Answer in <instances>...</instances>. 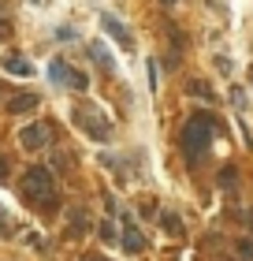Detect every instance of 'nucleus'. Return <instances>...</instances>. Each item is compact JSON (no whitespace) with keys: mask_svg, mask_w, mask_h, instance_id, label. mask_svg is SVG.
<instances>
[{"mask_svg":"<svg viewBox=\"0 0 253 261\" xmlns=\"http://www.w3.org/2000/svg\"><path fill=\"white\" fill-rule=\"evenodd\" d=\"M235 257L238 261H253V239H238L235 243Z\"/></svg>","mask_w":253,"mask_h":261,"instance_id":"nucleus-13","label":"nucleus"},{"mask_svg":"<svg viewBox=\"0 0 253 261\" xmlns=\"http://www.w3.org/2000/svg\"><path fill=\"white\" fill-rule=\"evenodd\" d=\"M116 217H119V224H123V231H119V246H123L127 254H142V250H146V235L134 228L130 213L123 209V213H116Z\"/></svg>","mask_w":253,"mask_h":261,"instance_id":"nucleus-4","label":"nucleus"},{"mask_svg":"<svg viewBox=\"0 0 253 261\" xmlns=\"http://www.w3.org/2000/svg\"><path fill=\"white\" fill-rule=\"evenodd\" d=\"M231 105H235V109H246V93L242 90H231Z\"/></svg>","mask_w":253,"mask_h":261,"instance_id":"nucleus-17","label":"nucleus"},{"mask_svg":"<svg viewBox=\"0 0 253 261\" xmlns=\"http://www.w3.org/2000/svg\"><path fill=\"white\" fill-rule=\"evenodd\" d=\"M56 38H60V41H71V38H75V30H71V27H60Z\"/></svg>","mask_w":253,"mask_h":261,"instance_id":"nucleus-18","label":"nucleus"},{"mask_svg":"<svg viewBox=\"0 0 253 261\" xmlns=\"http://www.w3.org/2000/svg\"><path fill=\"white\" fill-rule=\"evenodd\" d=\"M38 93H15V97L8 101V112L11 116H22V112H30V109H38Z\"/></svg>","mask_w":253,"mask_h":261,"instance_id":"nucleus-8","label":"nucleus"},{"mask_svg":"<svg viewBox=\"0 0 253 261\" xmlns=\"http://www.w3.org/2000/svg\"><path fill=\"white\" fill-rule=\"evenodd\" d=\"M8 34H11L8 30V19H0V38H8Z\"/></svg>","mask_w":253,"mask_h":261,"instance_id":"nucleus-21","label":"nucleus"},{"mask_svg":"<svg viewBox=\"0 0 253 261\" xmlns=\"http://www.w3.org/2000/svg\"><path fill=\"white\" fill-rule=\"evenodd\" d=\"M22 187H26V198L41 209H56V179L49 168H30L22 175Z\"/></svg>","mask_w":253,"mask_h":261,"instance_id":"nucleus-2","label":"nucleus"},{"mask_svg":"<svg viewBox=\"0 0 253 261\" xmlns=\"http://www.w3.org/2000/svg\"><path fill=\"white\" fill-rule=\"evenodd\" d=\"M30 4H41V0H30Z\"/></svg>","mask_w":253,"mask_h":261,"instance_id":"nucleus-25","label":"nucleus"},{"mask_svg":"<svg viewBox=\"0 0 253 261\" xmlns=\"http://www.w3.org/2000/svg\"><path fill=\"white\" fill-rule=\"evenodd\" d=\"M186 90L194 93V97H201V101H216V90H212L205 79H190V86H186Z\"/></svg>","mask_w":253,"mask_h":261,"instance_id":"nucleus-12","label":"nucleus"},{"mask_svg":"<svg viewBox=\"0 0 253 261\" xmlns=\"http://www.w3.org/2000/svg\"><path fill=\"white\" fill-rule=\"evenodd\" d=\"M82 261H104V257H97V254H86V257H82Z\"/></svg>","mask_w":253,"mask_h":261,"instance_id":"nucleus-22","label":"nucleus"},{"mask_svg":"<svg viewBox=\"0 0 253 261\" xmlns=\"http://www.w3.org/2000/svg\"><path fill=\"white\" fill-rule=\"evenodd\" d=\"M235 179H238V172L231 168V164H227V168H220V187H223V191H231Z\"/></svg>","mask_w":253,"mask_h":261,"instance_id":"nucleus-14","label":"nucleus"},{"mask_svg":"<svg viewBox=\"0 0 253 261\" xmlns=\"http://www.w3.org/2000/svg\"><path fill=\"white\" fill-rule=\"evenodd\" d=\"M216 71H220V75H231V60H227V56H216Z\"/></svg>","mask_w":253,"mask_h":261,"instance_id":"nucleus-16","label":"nucleus"},{"mask_svg":"<svg viewBox=\"0 0 253 261\" xmlns=\"http://www.w3.org/2000/svg\"><path fill=\"white\" fill-rule=\"evenodd\" d=\"M160 224H164V231H167V235H175V239H183V235H186V224L179 220L175 213H160Z\"/></svg>","mask_w":253,"mask_h":261,"instance_id":"nucleus-10","label":"nucleus"},{"mask_svg":"<svg viewBox=\"0 0 253 261\" xmlns=\"http://www.w3.org/2000/svg\"><path fill=\"white\" fill-rule=\"evenodd\" d=\"M19 146L26 149V153L49 149V146H52V127H49V123H30V127H22V130H19Z\"/></svg>","mask_w":253,"mask_h":261,"instance_id":"nucleus-3","label":"nucleus"},{"mask_svg":"<svg viewBox=\"0 0 253 261\" xmlns=\"http://www.w3.org/2000/svg\"><path fill=\"white\" fill-rule=\"evenodd\" d=\"M216 123H220V120H216L212 112H194V116L183 123V153H186L190 164L201 161L205 146H209L212 135H216Z\"/></svg>","mask_w":253,"mask_h":261,"instance_id":"nucleus-1","label":"nucleus"},{"mask_svg":"<svg viewBox=\"0 0 253 261\" xmlns=\"http://www.w3.org/2000/svg\"><path fill=\"white\" fill-rule=\"evenodd\" d=\"M0 19H4V0H0Z\"/></svg>","mask_w":253,"mask_h":261,"instance_id":"nucleus-24","label":"nucleus"},{"mask_svg":"<svg viewBox=\"0 0 253 261\" xmlns=\"http://www.w3.org/2000/svg\"><path fill=\"white\" fill-rule=\"evenodd\" d=\"M4 71H8V75H15V79H30V75H34V67L22 60V56H8V60H4Z\"/></svg>","mask_w":253,"mask_h":261,"instance_id":"nucleus-9","label":"nucleus"},{"mask_svg":"<svg viewBox=\"0 0 253 261\" xmlns=\"http://www.w3.org/2000/svg\"><path fill=\"white\" fill-rule=\"evenodd\" d=\"M90 56L97 60V67H101V71H112V67H116V64H112V56H108V49H104L101 41H90Z\"/></svg>","mask_w":253,"mask_h":261,"instance_id":"nucleus-11","label":"nucleus"},{"mask_svg":"<svg viewBox=\"0 0 253 261\" xmlns=\"http://www.w3.org/2000/svg\"><path fill=\"white\" fill-rule=\"evenodd\" d=\"M160 4H164V8H175V4H179V0H160Z\"/></svg>","mask_w":253,"mask_h":261,"instance_id":"nucleus-23","label":"nucleus"},{"mask_svg":"<svg viewBox=\"0 0 253 261\" xmlns=\"http://www.w3.org/2000/svg\"><path fill=\"white\" fill-rule=\"evenodd\" d=\"M235 217H238V220H246L249 228H253V213H235Z\"/></svg>","mask_w":253,"mask_h":261,"instance_id":"nucleus-20","label":"nucleus"},{"mask_svg":"<svg viewBox=\"0 0 253 261\" xmlns=\"http://www.w3.org/2000/svg\"><path fill=\"white\" fill-rule=\"evenodd\" d=\"M8 179V161H4V153H0V183Z\"/></svg>","mask_w":253,"mask_h":261,"instance_id":"nucleus-19","label":"nucleus"},{"mask_svg":"<svg viewBox=\"0 0 253 261\" xmlns=\"http://www.w3.org/2000/svg\"><path fill=\"white\" fill-rule=\"evenodd\" d=\"M101 27H104L108 34H112V41H119V45H123L127 53L134 49V38H130V30H127V27H123L119 19H112V15H101Z\"/></svg>","mask_w":253,"mask_h":261,"instance_id":"nucleus-7","label":"nucleus"},{"mask_svg":"<svg viewBox=\"0 0 253 261\" xmlns=\"http://www.w3.org/2000/svg\"><path fill=\"white\" fill-rule=\"evenodd\" d=\"M82 224H86V217H82V209L71 213V231H82Z\"/></svg>","mask_w":253,"mask_h":261,"instance_id":"nucleus-15","label":"nucleus"},{"mask_svg":"<svg viewBox=\"0 0 253 261\" xmlns=\"http://www.w3.org/2000/svg\"><path fill=\"white\" fill-rule=\"evenodd\" d=\"M49 75H52V82H60V86H67V90H78V93L90 86V79L82 75V71H75L71 64H64V60H52V71H49Z\"/></svg>","mask_w":253,"mask_h":261,"instance_id":"nucleus-5","label":"nucleus"},{"mask_svg":"<svg viewBox=\"0 0 253 261\" xmlns=\"http://www.w3.org/2000/svg\"><path fill=\"white\" fill-rule=\"evenodd\" d=\"M75 120L82 123V130H86V135H93L97 142H108V138H112V127L104 123V116H101V112H90V109H75Z\"/></svg>","mask_w":253,"mask_h":261,"instance_id":"nucleus-6","label":"nucleus"}]
</instances>
